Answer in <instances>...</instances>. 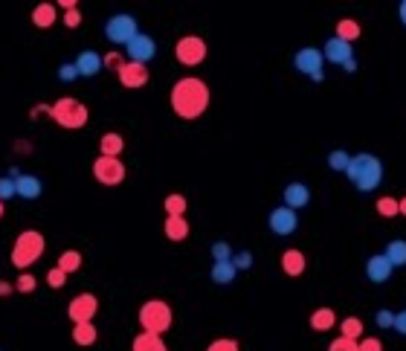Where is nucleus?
<instances>
[{
  "label": "nucleus",
  "mask_w": 406,
  "mask_h": 351,
  "mask_svg": "<svg viewBox=\"0 0 406 351\" xmlns=\"http://www.w3.org/2000/svg\"><path fill=\"white\" fill-rule=\"evenodd\" d=\"M169 102H172V110L180 116V120L192 122V120H201L209 108V84L198 76H183L172 84V93H169Z\"/></svg>",
  "instance_id": "1"
},
{
  "label": "nucleus",
  "mask_w": 406,
  "mask_h": 351,
  "mask_svg": "<svg viewBox=\"0 0 406 351\" xmlns=\"http://www.w3.org/2000/svg\"><path fill=\"white\" fill-rule=\"evenodd\" d=\"M345 177L360 195H372L374 189H380V183H383V162H380V157H374L369 151L351 154Z\"/></svg>",
  "instance_id": "2"
},
{
  "label": "nucleus",
  "mask_w": 406,
  "mask_h": 351,
  "mask_svg": "<svg viewBox=\"0 0 406 351\" xmlns=\"http://www.w3.org/2000/svg\"><path fill=\"white\" fill-rule=\"evenodd\" d=\"M44 250H46V238L41 236L38 229H23L20 236L15 238V244H12V253H9V259H12V264L20 270V273H27L41 255H44Z\"/></svg>",
  "instance_id": "3"
},
{
  "label": "nucleus",
  "mask_w": 406,
  "mask_h": 351,
  "mask_svg": "<svg viewBox=\"0 0 406 351\" xmlns=\"http://www.w3.org/2000/svg\"><path fill=\"white\" fill-rule=\"evenodd\" d=\"M172 325H175V314L165 299H148L139 305V328L146 334L163 337L165 331H172Z\"/></svg>",
  "instance_id": "4"
},
{
  "label": "nucleus",
  "mask_w": 406,
  "mask_h": 351,
  "mask_svg": "<svg viewBox=\"0 0 406 351\" xmlns=\"http://www.w3.org/2000/svg\"><path fill=\"white\" fill-rule=\"evenodd\" d=\"M50 116H53V122L64 131H82L90 120V110L84 102L73 99V96H61L50 105Z\"/></svg>",
  "instance_id": "5"
},
{
  "label": "nucleus",
  "mask_w": 406,
  "mask_h": 351,
  "mask_svg": "<svg viewBox=\"0 0 406 351\" xmlns=\"http://www.w3.org/2000/svg\"><path fill=\"white\" fill-rule=\"evenodd\" d=\"M137 35H139V23H137V18L128 15V12L110 15L108 23H105V38H108L113 46H128Z\"/></svg>",
  "instance_id": "6"
},
{
  "label": "nucleus",
  "mask_w": 406,
  "mask_h": 351,
  "mask_svg": "<svg viewBox=\"0 0 406 351\" xmlns=\"http://www.w3.org/2000/svg\"><path fill=\"white\" fill-rule=\"evenodd\" d=\"M293 67L299 70L302 76H307L310 82H322L325 79V56H322V50H317V46H302V50H296V56H293Z\"/></svg>",
  "instance_id": "7"
},
{
  "label": "nucleus",
  "mask_w": 406,
  "mask_h": 351,
  "mask_svg": "<svg viewBox=\"0 0 406 351\" xmlns=\"http://www.w3.org/2000/svg\"><path fill=\"white\" fill-rule=\"evenodd\" d=\"M206 41L201 35H183L177 44H175V58L183 64V67H198L206 61Z\"/></svg>",
  "instance_id": "8"
},
{
  "label": "nucleus",
  "mask_w": 406,
  "mask_h": 351,
  "mask_svg": "<svg viewBox=\"0 0 406 351\" xmlns=\"http://www.w3.org/2000/svg\"><path fill=\"white\" fill-rule=\"evenodd\" d=\"M125 174H128V169L119 157H96L93 160V177H96V183H102V186H119L125 180Z\"/></svg>",
  "instance_id": "9"
},
{
  "label": "nucleus",
  "mask_w": 406,
  "mask_h": 351,
  "mask_svg": "<svg viewBox=\"0 0 406 351\" xmlns=\"http://www.w3.org/2000/svg\"><path fill=\"white\" fill-rule=\"evenodd\" d=\"M99 314V299L93 296V293H76L73 299H70V305H67V317L73 325L79 322H93Z\"/></svg>",
  "instance_id": "10"
},
{
  "label": "nucleus",
  "mask_w": 406,
  "mask_h": 351,
  "mask_svg": "<svg viewBox=\"0 0 406 351\" xmlns=\"http://www.w3.org/2000/svg\"><path fill=\"white\" fill-rule=\"evenodd\" d=\"M267 226H270V232L273 236H279V238H288V236H293V232L299 229V215L293 212V209H288V206H276L273 212L267 215Z\"/></svg>",
  "instance_id": "11"
},
{
  "label": "nucleus",
  "mask_w": 406,
  "mask_h": 351,
  "mask_svg": "<svg viewBox=\"0 0 406 351\" xmlns=\"http://www.w3.org/2000/svg\"><path fill=\"white\" fill-rule=\"evenodd\" d=\"M154 56H157V41H154L151 35H146V32H139V35L125 46V58H128V61H137V64H146V67H148V61H154Z\"/></svg>",
  "instance_id": "12"
},
{
  "label": "nucleus",
  "mask_w": 406,
  "mask_h": 351,
  "mask_svg": "<svg viewBox=\"0 0 406 351\" xmlns=\"http://www.w3.org/2000/svg\"><path fill=\"white\" fill-rule=\"evenodd\" d=\"M119 84L128 87V90H139V87H146L151 73H148V67L146 64H137V61H125L122 67H119V73H116Z\"/></svg>",
  "instance_id": "13"
},
{
  "label": "nucleus",
  "mask_w": 406,
  "mask_h": 351,
  "mask_svg": "<svg viewBox=\"0 0 406 351\" xmlns=\"http://www.w3.org/2000/svg\"><path fill=\"white\" fill-rule=\"evenodd\" d=\"M392 264H389V259L383 253H374V255H369V262H366V279L369 282H374V285H383V282H389V276H392Z\"/></svg>",
  "instance_id": "14"
},
{
  "label": "nucleus",
  "mask_w": 406,
  "mask_h": 351,
  "mask_svg": "<svg viewBox=\"0 0 406 351\" xmlns=\"http://www.w3.org/2000/svg\"><path fill=\"white\" fill-rule=\"evenodd\" d=\"M73 64H76V70H79V79H82V76H84V79H93V76H99L102 70H105V61H102V56H99L96 50H82Z\"/></svg>",
  "instance_id": "15"
},
{
  "label": "nucleus",
  "mask_w": 406,
  "mask_h": 351,
  "mask_svg": "<svg viewBox=\"0 0 406 351\" xmlns=\"http://www.w3.org/2000/svg\"><path fill=\"white\" fill-rule=\"evenodd\" d=\"M322 56H325V64H337V67H343L348 58H354V53H351V44L340 41L337 35L325 41V46H322Z\"/></svg>",
  "instance_id": "16"
},
{
  "label": "nucleus",
  "mask_w": 406,
  "mask_h": 351,
  "mask_svg": "<svg viewBox=\"0 0 406 351\" xmlns=\"http://www.w3.org/2000/svg\"><path fill=\"white\" fill-rule=\"evenodd\" d=\"M281 198H284V206H288V209H293V212H299V209H305V206L310 203V189H307L305 183L293 180V183H288V186H284Z\"/></svg>",
  "instance_id": "17"
},
{
  "label": "nucleus",
  "mask_w": 406,
  "mask_h": 351,
  "mask_svg": "<svg viewBox=\"0 0 406 351\" xmlns=\"http://www.w3.org/2000/svg\"><path fill=\"white\" fill-rule=\"evenodd\" d=\"M279 264H281V273H284V276H291V279L302 276V273H305V267H307V262H305V253H302V250H293V247L281 253Z\"/></svg>",
  "instance_id": "18"
},
{
  "label": "nucleus",
  "mask_w": 406,
  "mask_h": 351,
  "mask_svg": "<svg viewBox=\"0 0 406 351\" xmlns=\"http://www.w3.org/2000/svg\"><path fill=\"white\" fill-rule=\"evenodd\" d=\"M15 189H18V198H23V200H38L41 192H44V183L35 174H18L15 177Z\"/></svg>",
  "instance_id": "19"
},
{
  "label": "nucleus",
  "mask_w": 406,
  "mask_h": 351,
  "mask_svg": "<svg viewBox=\"0 0 406 351\" xmlns=\"http://www.w3.org/2000/svg\"><path fill=\"white\" fill-rule=\"evenodd\" d=\"M189 221H186V215H165V224H163V232H165V238L169 241H175V244H180V241H186L189 238Z\"/></svg>",
  "instance_id": "20"
},
{
  "label": "nucleus",
  "mask_w": 406,
  "mask_h": 351,
  "mask_svg": "<svg viewBox=\"0 0 406 351\" xmlns=\"http://www.w3.org/2000/svg\"><path fill=\"white\" fill-rule=\"evenodd\" d=\"M122 151H125V136L122 134H116V131L102 134V139H99V157H119Z\"/></svg>",
  "instance_id": "21"
},
{
  "label": "nucleus",
  "mask_w": 406,
  "mask_h": 351,
  "mask_svg": "<svg viewBox=\"0 0 406 351\" xmlns=\"http://www.w3.org/2000/svg\"><path fill=\"white\" fill-rule=\"evenodd\" d=\"M32 27H38V30H50L53 23L58 20V12H56V4H38L35 9H32Z\"/></svg>",
  "instance_id": "22"
},
{
  "label": "nucleus",
  "mask_w": 406,
  "mask_h": 351,
  "mask_svg": "<svg viewBox=\"0 0 406 351\" xmlns=\"http://www.w3.org/2000/svg\"><path fill=\"white\" fill-rule=\"evenodd\" d=\"M235 276H238V270H235L232 262H212L209 279H212L215 285H232V282H235Z\"/></svg>",
  "instance_id": "23"
},
{
  "label": "nucleus",
  "mask_w": 406,
  "mask_h": 351,
  "mask_svg": "<svg viewBox=\"0 0 406 351\" xmlns=\"http://www.w3.org/2000/svg\"><path fill=\"white\" fill-rule=\"evenodd\" d=\"M73 343L76 345H82V348H87V345H93L99 340V331H96V325L93 322H79V325H73Z\"/></svg>",
  "instance_id": "24"
},
{
  "label": "nucleus",
  "mask_w": 406,
  "mask_h": 351,
  "mask_svg": "<svg viewBox=\"0 0 406 351\" xmlns=\"http://www.w3.org/2000/svg\"><path fill=\"white\" fill-rule=\"evenodd\" d=\"M82 264H84V259H82V253H79V250H64V253L58 255V262H56V267H58L61 273H67V276L79 273Z\"/></svg>",
  "instance_id": "25"
},
{
  "label": "nucleus",
  "mask_w": 406,
  "mask_h": 351,
  "mask_svg": "<svg viewBox=\"0 0 406 351\" xmlns=\"http://www.w3.org/2000/svg\"><path fill=\"white\" fill-rule=\"evenodd\" d=\"M334 325H337V314H334V308H317L314 314H310V328L314 331H331Z\"/></svg>",
  "instance_id": "26"
},
{
  "label": "nucleus",
  "mask_w": 406,
  "mask_h": 351,
  "mask_svg": "<svg viewBox=\"0 0 406 351\" xmlns=\"http://www.w3.org/2000/svg\"><path fill=\"white\" fill-rule=\"evenodd\" d=\"M131 351H169V345L163 343V337H154V334H137L134 343H131Z\"/></svg>",
  "instance_id": "27"
},
{
  "label": "nucleus",
  "mask_w": 406,
  "mask_h": 351,
  "mask_svg": "<svg viewBox=\"0 0 406 351\" xmlns=\"http://www.w3.org/2000/svg\"><path fill=\"white\" fill-rule=\"evenodd\" d=\"M337 35L340 41H345V44H351V41H357L363 35V30H360V23H357L354 18H343V20H337Z\"/></svg>",
  "instance_id": "28"
},
{
  "label": "nucleus",
  "mask_w": 406,
  "mask_h": 351,
  "mask_svg": "<svg viewBox=\"0 0 406 351\" xmlns=\"http://www.w3.org/2000/svg\"><path fill=\"white\" fill-rule=\"evenodd\" d=\"M363 331H366L363 319H357V317L340 319V337H348V340H354V343H360V340H363Z\"/></svg>",
  "instance_id": "29"
},
{
  "label": "nucleus",
  "mask_w": 406,
  "mask_h": 351,
  "mask_svg": "<svg viewBox=\"0 0 406 351\" xmlns=\"http://www.w3.org/2000/svg\"><path fill=\"white\" fill-rule=\"evenodd\" d=\"M383 255L389 259V264H392V267H406V241H403V238L389 241V244H386V250H383Z\"/></svg>",
  "instance_id": "30"
},
{
  "label": "nucleus",
  "mask_w": 406,
  "mask_h": 351,
  "mask_svg": "<svg viewBox=\"0 0 406 351\" xmlns=\"http://www.w3.org/2000/svg\"><path fill=\"white\" fill-rule=\"evenodd\" d=\"M163 209H165V215H186V209H189V200L177 192H172L169 198L163 200Z\"/></svg>",
  "instance_id": "31"
},
{
  "label": "nucleus",
  "mask_w": 406,
  "mask_h": 351,
  "mask_svg": "<svg viewBox=\"0 0 406 351\" xmlns=\"http://www.w3.org/2000/svg\"><path fill=\"white\" fill-rule=\"evenodd\" d=\"M348 162H351V154L343 151V148H337V151H331V154H328V169H331V172H337V174H345Z\"/></svg>",
  "instance_id": "32"
},
{
  "label": "nucleus",
  "mask_w": 406,
  "mask_h": 351,
  "mask_svg": "<svg viewBox=\"0 0 406 351\" xmlns=\"http://www.w3.org/2000/svg\"><path fill=\"white\" fill-rule=\"evenodd\" d=\"M35 288H38V279L27 270V273H20L18 279H15V291L18 293H35Z\"/></svg>",
  "instance_id": "33"
},
{
  "label": "nucleus",
  "mask_w": 406,
  "mask_h": 351,
  "mask_svg": "<svg viewBox=\"0 0 406 351\" xmlns=\"http://www.w3.org/2000/svg\"><path fill=\"white\" fill-rule=\"evenodd\" d=\"M377 215H383V218H395V215H400L398 198H380V200H377Z\"/></svg>",
  "instance_id": "34"
},
{
  "label": "nucleus",
  "mask_w": 406,
  "mask_h": 351,
  "mask_svg": "<svg viewBox=\"0 0 406 351\" xmlns=\"http://www.w3.org/2000/svg\"><path fill=\"white\" fill-rule=\"evenodd\" d=\"M209 253H212V262H232V247L227 241H215Z\"/></svg>",
  "instance_id": "35"
},
{
  "label": "nucleus",
  "mask_w": 406,
  "mask_h": 351,
  "mask_svg": "<svg viewBox=\"0 0 406 351\" xmlns=\"http://www.w3.org/2000/svg\"><path fill=\"white\" fill-rule=\"evenodd\" d=\"M206 351H241V345H238V340H232V337H218L206 345Z\"/></svg>",
  "instance_id": "36"
},
{
  "label": "nucleus",
  "mask_w": 406,
  "mask_h": 351,
  "mask_svg": "<svg viewBox=\"0 0 406 351\" xmlns=\"http://www.w3.org/2000/svg\"><path fill=\"white\" fill-rule=\"evenodd\" d=\"M12 198H18V189H15V177H0V200H12Z\"/></svg>",
  "instance_id": "37"
},
{
  "label": "nucleus",
  "mask_w": 406,
  "mask_h": 351,
  "mask_svg": "<svg viewBox=\"0 0 406 351\" xmlns=\"http://www.w3.org/2000/svg\"><path fill=\"white\" fill-rule=\"evenodd\" d=\"M232 264H235V270H250V267H253V253H250V250L232 253Z\"/></svg>",
  "instance_id": "38"
},
{
  "label": "nucleus",
  "mask_w": 406,
  "mask_h": 351,
  "mask_svg": "<svg viewBox=\"0 0 406 351\" xmlns=\"http://www.w3.org/2000/svg\"><path fill=\"white\" fill-rule=\"evenodd\" d=\"M374 325H377L380 331H389L392 325H395V314H392V311H386V308H380V311L374 314Z\"/></svg>",
  "instance_id": "39"
},
{
  "label": "nucleus",
  "mask_w": 406,
  "mask_h": 351,
  "mask_svg": "<svg viewBox=\"0 0 406 351\" xmlns=\"http://www.w3.org/2000/svg\"><path fill=\"white\" fill-rule=\"evenodd\" d=\"M46 285H50L53 291H61V288L67 285V273H61L58 267H53V270H46Z\"/></svg>",
  "instance_id": "40"
},
{
  "label": "nucleus",
  "mask_w": 406,
  "mask_h": 351,
  "mask_svg": "<svg viewBox=\"0 0 406 351\" xmlns=\"http://www.w3.org/2000/svg\"><path fill=\"white\" fill-rule=\"evenodd\" d=\"M328 351H360V345H357L354 340H348V337H334Z\"/></svg>",
  "instance_id": "41"
},
{
  "label": "nucleus",
  "mask_w": 406,
  "mask_h": 351,
  "mask_svg": "<svg viewBox=\"0 0 406 351\" xmlns=\"http://www.w3.org/2000/svg\"><path fill=\"white\" fill-rule=\"evenodd\" d=\"M58 79H61L64 84H70V82H76V79H79V70H76V64H70V61L58 64Z\"/></svg>",
  "instance_id": "42"
},
{
  "label": "nucleus",
  "mask_w": 406,
  "mask_h": 351,
  "mask_svg": "<svg viewBox=\"0 0 406 351\" xmlns=\"http://www.w3.org/2000/svg\"><path fill=\"white\" fill-rule=\"evenodd\" d=\"M61 23H64L67 30H79V27H82V12H79V9L64 12V15H61Z\"/></svg>",
  "instance_id": "43"
},
{
  "label": "nucleus",
  "mask_w": 406,
  "mask_h": 351,
  "mask_svg": "<svg viewBox=\"0 0 406 351\" xmlns=\"http://www.w3.org/2000/svg\"><path fill=\"white\" fill-rule=\"evenodd\" d=\"M102 61H105V67H110L119 73V67L125 64V53H108V56H102Z\"/></svg>",
  "instance_id": "44"
},
{
  "label": "nucleus",
  "mask_w": 406,
  "mask_h": 351,
  "mask_svg": "<svg viewBox=\"0 0 406 351\" xmlns=\"http://www.w3.org/2000/svg\"><path fill=\"white\" fill-rule=\"evenodd\" d=\"M357 345H360V351H383V343H380V337H363Z\"/></svg>",
  "instance_id": "45"
},
{
  "label": "nucleus",
  "mask_w": 406,
  "mask_h": 351,
  "mask_svg": "<svg viewBox=\"0 0 406 351\" xmlns=\"http://www.w3.org/2000/svg\"><path fill=\"white\" fill-rule=\"evenodd\" d=\"M392 331H398L400 337H406V311L395 314V325H392Z\"/></svg>",
  "instance_id": "46"
},
{
  "label": "nucleus",
  "mask_w": 406,
  "mask_h": 351,
  "mask_svg": "<svg viewBox=\"0 0 406 351\" xmlns=\"http://www.w3.org/2000/svg\"><path fill=\"white\" fill-rule=\"evenodd\" d=\"M15 154H32V143H30V139H18V143H15Z\"/></svg>",
  "instance_id": "47"
},
{
  "label": "nucleus",
  "mask_w": 406,
  "mask_h": 351,
  "mask_svg": "<svg viewBox=\"0 0 406 351\" xmlns=\"http://www.w3.org/2000/svg\"><path fill=\"white\" fill-rule=\"evenodd\" d=\"M9 293H15V282H4L0 279V296H9Z\"/></svg>",
  "instance_id": "48"
},
{
  "label": "nucleus",
  "mask_w": 406,
  "mask_h": 351,
  "mask_svg": "<svg viewBox=\"0 0 406 351\" xmlns=\"http://www.w3.org/2000/svg\"><path fill=\"white\" fill-rule=\"evenodd\" d=\"M41 113H46V116H50V105H35V108L30 110V116H32V120H35V116H41Z\"/></svg>",
  "instance_id": "49"
},
{
  "label": "nucleus",
  "mask_w": 406,
  "mask_h": 351,
  "mask_svg": "<svg viewBox=\"0 0 406 351\" xmlns=\"http://www.w3.org/2000/svg\"><path fill=\"white\" fill-rule=\"evenodd\" d=\"M343 70H345V73H354V70H357V58H348V61L343 64Z\"/></svg>",
  "instance_id": "50"
},
{
  "label": "nucleus",
  "mask_w": 406,
  "mask_h": 351,
  "mask_svg": "<svg viewBox=\"0 0 406 351\" xmlns=\"http://www.w3.org/2000/svg\"><path fill=\"white\" fill-rule=\"evenodd\" d=\"M398 18H400V23H403V27H406V0H403V4L398 6Z\"/></svg>",
  "instance_id": "51"
},
{
  "label": "nucleus",
  "mask_w": 406,
  "mask_h": 351,
  "mask_svg": "<svg viewBox=\"0 0 406 351\" xmlns=\"http://www.w3.org/2000/svg\"><path fill=\"white\" fill-rule=\"evenodd\" d=\"M398 206H400V215H403V218H406V195H403V198H400V200H398Z\"/></svg>",
  "instance_id": "52"
},
{
  "label": "nucleus",
  "mask_w": 406,
  "mask_h": 351,
  "mask_svg": "<svg viewBox=\"0 0 406 351\" xmlns=\"http://www.w3.org/2000/svg\"><path fill=\"white\" fill-rule=\"evenodd\" d=\"M4 215H6V203L0 200V221H4Z\"/></svg>",
  "instance_id": "53"
},
{
  "label": "nucleus",
  "mask_w": 406,
  "mask_h": 351,
  "mask_svg": "<svg viewBox=\"0 0 406 351\" xmlns=\"http://www.w3.org/2000/svg\"><path fill=\"white\" fill-rule=\"evenodd\" d=\"M0 351H4V348H0Z\"/></svg>",
  "instance_id": "54"
}]
</instances>
